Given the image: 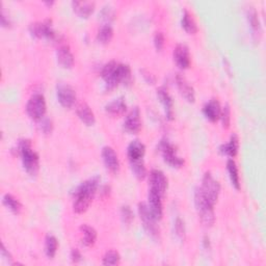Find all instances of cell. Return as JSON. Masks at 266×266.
Wrapping results in <instances>:
<instances>
[{
	"instance_id": "obj_35",
	"label": "cell",
	"mask_w": 266,
	"mask_h": 266,
	"mask_svg": "<svg viewBox=\"0 0 266 266\" xmlns=\"http://www.w3.org/2000/svg\"><path fill=\"white\" fill-rule=\"evenodd\" d=\"M175 233L176 236L181 240L184 241L186 238V229H185V224L183 220H181L180 217H177L175 221Z\"/></svg>"
},
{
	"instance_id": "obj_41",
	"label": "cell",
	"mask_w": 266,
	"mask_h": 266,
	"mask_svg": "<svg viewBox=\"0 0 266 266\" xmlns=\"http://www.w3.org/2000/svg\"><path fill=\"white\" fill-rule=\"evenodd\" d=\"M0 21H2V25L4 27H10L12 25V21L10 19V17L6 15L4 9L2 10V15H0Z\"/></svg>"
},
{
	"instance_id": "obj_24",
	"label": "cell",
	"mask_w": 266,
	"mask_h": 266,
	"mask_svg": "<svg viewBox=\"0 0 266 266\" xmlns=\"http://www.w3.org/2000/svg\"><path fill=\"white\" fill-rule=\"evenodd\" d=\"M238 148H239L238 136L235 133H233L229 139V142L227 144H223L220 147V152L223 155H226V156H228V157L233 158L237 155Z\"/></svg>"
},
{
	"instance_id": "obj_34",
	"label": "cell",
	"mask_w": 266,
	"mask_h": 266,
	"mask_svg": "<svg viewBox=\"0 0 266 266\" xmlns=\"http://www.w3.org/2000/svg\"><path fill=\"white\" fill-rule=\"evenodd\" d=\"M121 218L125 225H130L134 220V213L130 206L124 205L121 207Z\"/></svg>"
},
{
	"instance_id": "obj_42",
	"label": "cell",
	"mask_w": 266,
	"mask_h": 266,
	"mask_svg": "<svg viewBox=\"0 0 266 266\" xmlns=\"http://www.w3.org/2000/svg\"><path fill=\"white\" fill-rule=\"evenodd\" d=\"M101 15L104 16V18L105 19H113L114 18V16H115V12L113 9L111 8H104L101 12Z\"/></svg>"
},
{
	"instance_id": "obj_4",
	"label": "cell",
	"mask_w": 266,
	"mask_h": 266,
	"mask_svg": "<svg viewBox=\"0 0 266 266\" xmlns=\"http://www.w3.org/2000/svg\"><path fill=\"white\" fill-rule=\"evenodd\" d=\"M195 204L199 214L200 220L203 225L210 227L214 224L215 214L214 205L202 194L201 190L198 189L195 193Z\"/></svg>"
},
{
	"instance_id": "obj_14",
	"label": "cell",
	"mask_w": 266,
	"mask_h": 266,
	"mask_svg": "<svg viewBox=\"0 0 266 266\" xmlns=\"http://www.w3.org/2000/svg\"><path fill=\"white\" fill-rule=\"evenodd\" d=\"M102 159L104 162L105 167L109 170L112 171L113 174H117L119 173L120 170V160H119V156L116 153L115 149L106 146L102 149Z\"/></svg>"
},
{
	"instance_id": "obj_11",
	"label": "cell",
	"mask_w": 266,
	"mask_h": 266,
	"mask_svg": "<svg viewBox=\"0 0 266 266\" xmlns=\"http://www.w3.org/2000/svg\"><path fill=\"white\" fill-rule=\"evenodd\" d=\"M149 190L157 192L164 197L167 190V178L160 169H152L149 175Z\"/></svg>"
},
{
	"instance_id": "obj_23",
	"label": "cell",
	"mask_w": 266,
	"mask_h": 266,
	"mask_svg": "<svg viewBox=\"0 0 266 266\" xmlns=\"http://www.w3.org/2000/svg\"><path fill=\"white\" fill-rule=\"evenodd\" d=\"M76 113H77L78 118H79L81 122H83L86 126H93V125L96 123L95 114H94L92 108L86 103L83 102L78 105Z\"/></svg>"
},
{
	"instance_id": "obj_18",
	"label": "cell",
	"mask_w": 266,
	"mask_h": 266,
	"mask_svg": "<svg viewBox=\"0 0 266 266\" xmlns=\"http://www.w3.org/2000/svg\"><path fill=\"white\" fill-rule=\"evenodd\" d=\"M176 83L183 98H185L186 101L194 103L196 100V93L193 85H191V83L186 80V78L181 74H177Z\"/></svg>"
},
{
	"instance_id": "obj_6",
	"label": "cell",
	"mask_w": 266,
	"mask_h": 266,
	"mask_svg": "<svg viewBox=\"0 0 266 266\" xmlns=\"http://www.w3.org/2000/svg\"><path fill=\"white\" fill-rule=\"evenodd\" d=\"M46 100L42 94H34L26 104V113L28 117L34 121H41L46 114Z\"/></svg>"
},
{
	"instance_id": "obj_8",
	"label": "cell",
	"mask_w": 266,
	"mask_h": 266,
	"mask_svg": "<svg viewBox=\"0 0 266 266\" xmlns=\"http://www.w3.org/2000/svg\"><path fill=\"white\" fill-rule=\"evenodd\" d=\"M158 150L161 153L165 163L171 167H181L184 165V159L177 154L175 146L167 139H162L158 145Z\"/></svg>"
},
{
	"instance_id": "obj_2",
	"label": "cell",
	"mask_w": 266,
	"mask_h": 266,
	"mask_svg": "<svg viewBox=\"0 0 266 266\" xmlns=\"http://www.w3.org/2000/svg\"><path fill=\"white\" fill-rule=\"evenodd\" d=\"M101 77L106 88L113 90L120 83H129L131 80V69L126 64L115 60L107 62L101 70Z\"/></svg>"
},
{
	"instance_id": "obj_19",
	"label": "cell",
	"mask_w": 266,
	"mask_h": 266,
	"mask_svg": "<svg viewBox=\"0 0 266 266\" xmlns=\"http://www.w3.org/2000/svg\"><path fill=\"white\" fill-rule=\"evenodd\" d=\"M245 14H246L247 22H248L249 26H251V29L253 31V36L255 38H258V40H259L261 35H262V26H261V22L259 19V15H258L257 10L254 7L249 6L246 9Z\"/></svg>"
},
{
	"instance_id": "obj_27",
	"label": "cell",
	"mask_w": 266,
	"mask_h": 266,
	"mask_svg": "<svg viewBox=\"0 0 266 266\" xmlns=\"http://www.w3.org/2000/svg\"><path fill=\"white\" fill-rule=\"evenodd\" d=\"M181 25L187 34H190V35L197 34V31H198L197 22L194 19L193 15L187 10H184V12H183L182 19H181Z\"/></svg>"
},
{
	"instance_id": "obj_9",
	"label": "cell",
	"mask_w": 266,
	"mask_h": 266,
	"mask_svg": "<svg viewBox=\"0 0 266 266\" xmlns=\"http://www.w3.org/2000/svg\"><path fill=\"white\" fill-rule=\"evenodd\" d=\"M30 35L37 39H46L48 41H59L57 34L53 29L50 20L43 22H35L29 25Z\"/></svg>"
},
{
	"instance_id": "obj_39",
	"label": "cell",
	"mask_w": 266,
	"mask_h": 266,
	"mask_svg": "<svg viewBox=\"0 0 266 266\" xmlns=\"http://www.w3.org/2000/svg\"><path fill=\"white\" fill-rule=\"evenodd\" d=\"M71 260L74 263H78L82 260V255L78 248H73L71 251Z\"/></svg>"
},
{
	"instance_id": "obj_5",
	"label": "cell",
	"mask_w": 266,
	"mask_h": 266,
	"mask_svg": "<svg viewBox=\"0 0 266 266\" xmlns=\"http://www.w3.org/2000/svg\"><path fill=\"white\" fill-rule=\"evenodd\" d=\"M138 214L140 217V221L143 223V227L146 232L153 239H159V228L156 225V221L154 216L152 215L148 204L145 202H142L138 204Z\"/></svg>"
},
{
	"instance_id": "obj_15",
	"label": "cell",
	"mask_w": 266,
	"mask_h": 266,
	"mask_svg": "<svg viewBox=\"0 0 266 266\" xmlns=\"http://www.w3.org/2000/svg\"><path fill=\"white\" fill-rule=\"evenodd\" d=\"M173 57L174 61L176 62V65L182 69H189L191 67V53L189 47L184 44H178L173 52Z\"/></svg>"
},
{
	"instance_id": "obj_20",
	"label": "cell",
	"mask_w": 266,
	"mask_h": 266,
	"mask_svg": "<svg viewBox=\"0 0 266 266\" xmlns=\"http://www.w3.org/2000/svg\"><path fill=\"white\" fill-rule=\"evenodd\" d=\"M221 113H222V107L220 102H218L216 99L209 100L204 105V107H203V114H204L207 120L213 123L216 122L217 120H220Z\"/></svg>"
},
{
	"instance_id": "obj_21",
	"label": "cell",
	"mask_w": 266,
	"mask_h": 266,
	"mask_svg": "<svg viewBox=\"0 0 266 266\" xmlns=\"http://www.w3.org/2000/svg\"><path fill=\"white\" fill-rule=\"evenodd\" d=\"M157 96H158L161 104L164 107L166 118L168 120H173L174 119V102H173V99H171L170 95L168 94L167 90H165L164 87H159L157 90Z\"/></svg>"
},
{
	"instance_id": "obj_31",
	"label": "cell",
	"mask_w": 266,
	"mask_h": 266,
	"mask_svg": "<svg viewBox=\"0 0 266 266\" xmlns=\"http://www.w3.org/2000/svg\"><path fill=\"white\" fill-rule=\"evenodd\" d=\"M113 37H114V28L109 24L102 25L97 33V41L103 45H106L111 42Z\"/></svg>"
},
{
	"instance_id": "obj_40",
	"label": "cell",
	"mask_w": 266,
	"mask_h": 266,
	"mask_svg": "<svg viewBox=\"0 0 266 266\" xmlns=\"http://www.w3.org/2000/svg\"><path fill=\"white\" fill-rule=\"evenodd\" d=\"M140 72H142L143 77L145 78V80H146L149 84H154V83L156 82V78H155V76H154L153 74H151L150 72H148V71L145 70V69H143Z\"/></svg>"
},
{
	"instance_id": "obj_3",
	"label": "cell",
	"mask_w": 266,
	"mask_h": 266,
	"mask_svg": "<svg viewBox=\"0 0 266 266\" xmlns=\"http://www.w3.org/2000/svg\"><path fill=\"white\" fill-rule=\"evenodd\" d=\"M18 155H20L22 164L26 173L30 176H36L40 168V157L39 154L31 148V143L29 139H21L17 145L16 150Z\"/></svg>"
},
{
	"instance_id": "obj_12",
	"label": "cell",
	"mask_w": 266,
	"mask_h": 266,
	"mask_svg": "<svg viewBox=\"0 0 266 266\" xmlns=\"http://www.w3.org/2000/svg\"><path fill=\"white\" fill-rule=\"evenodd\" d=\"M123 127L125 131L131 134H136L140 131L142 129V119H140V111L138 107L131 109V112L125 118Z\"/></svg>"
},
{
	"instance_id": "obj_10",
	"label": "cell",
	"mask_w": 266,
	"mask_h": 266,
	"mask_svg": "<svg viewBox=\"0 0 266 266\" xmlns=\"http://www.w3.org/2000/svg\"><path fill=\"white\" fill-rule=\"evenodd\" d=\"M56 97L62 107L71 108L76 102V92L72 85L59 82L56 85Z\"/></svg>"
},
{
	"instance_id": "obj_38",
	"label": "cell",
	"mask_w": 266,
	"mask_h": 266,
	"mask_svg": "<svg viewBox=\"0 0 266 266\" xmlns=\"http://www.w3.org/2000/svg\"><path fill=\"white\" fill-rule=\"evenodd\" d=\"M40 122H41L40 128L45 134H48V133H50L52 131V122H51V120L43 118Z\"/></svg>"
},
{
	"instance_id": "obj_33",
	"label": "cell",
	"mask_w": 266,
	"mask_h": 266,
	"mask_svg": "<svg viewBox=\"0 0 266 266\" xmlns=\"http://www.w3.org/2000/svg\"><path fill=\"white\" fill-rule=\"evenodd\" d=\"M121 261V256L117 251H108L105 253L102 263L103 265H118Z\"/></svg>"
},
{
	"instance_id": "obj_43",
	"label": "cell",
	"mask_w": 266,
	"mask_h": 266,
	"mask_svg": "<svg viewBox=\"0 0 266 266\" xmlns=\"http://www.w3.org/2000/svg\"><path fill=\"white\" fill-rule=\"evenodd\" d=\"M2 256H3L6 260H8L9 263H12V261H13V257H12V255L10 254V252L8 251V249L6 248V246H5L4 243L2 244Z\"/></svg>"
},
{
	"instance_id": "obj_1",
	"label": "cell",
	"mask_w": 266,
	"mask_h": 266,
	"mask_svg": "<svg viewBox=\"0 0 266 266\" xmlns=\"http://www.w3.org/2000/svg\"><path fill=\"white\" fill-rule=\"evenodd\" d=\"M99 185V178L93 177L82 182L80 185L76 187L73 192L74 203H73V211L77 214L84 213L90 205L92 204L93 199L96 195Z\"/></svg>"
},
{
	"instance_id": "obj_7",
	"label": "cell",
	"mask_w": 266,
	"mask_h": 266,
	"mask_svg": "<svg viewBox=\"0 0 266 266\" xmlns=\"http://www.w3.org/2000/svg\"><path fill=\"white\" fill-rule=\"evenodd\" d=\"M202 194L205 196L207 200H209L213 205L216 204L218 200V196L221 193V184L216 179L213 178L211 173L207 171L204 174L202 179V186L200 187Z\"/></svg>"
},
{
	"instance_id": "obj_17",
	"label": "cell",
	"mask_w": 266,
	"mask_h": 266,
	"mask_svg": "<svg viewBox=\"0 0 266 266\" xmlns=\"http://www.w3.org/2000/svg\"><path fill=\"white\" fill-rule=\"evenodd\" d=\"M56 58L60 67L71 69L74 66V55L70 47L66 44H61L56 50Z\"/></svg>"
},
{
	"instance_id": "obj_37",
	"label": "cell",
	"mask_w": 266,
	"mask_h": 266,
	"mask_svg": "<svg viewBox=\"0 0 266 266\" xmlns=\"http://www.w3.org/2000/svg\"><path fill=\"white\" fill-rule=\"evenodd\" d=\"M164 42H165V39H164V36H163L162 33L158 31V33L155 34V36H154V46H155L156 50L161 51L163 49V47H164Z\"/></svg>"
},
{
	"instance_id": "obj_16",
	"label": "cell",
	"mask_w": 266,
	"mask_h": 266,
	"mask_svg": "<svg viewBox=\"0 0 266 266\" xmlns=\"http://www.w3.org/2000/svg\"><path fill=\"white\" fill-rule=\"evenodd\" d=\"M145 154H146V146L138 139L132 140L127 148V156L130 163L144 161Z\"/></svg>"
},
{
	"instance_id": "obj_32",
	"label": "cell",
	"mask_w": 266,
	"mask_h": 266,
	"mask_svg": "<svg viewBox=\"0 0 266 266\" xmlns=\"http://www.w3.org/2000/svg\"><path fill=\"white\" fill-rule=\"evenodd\" d=\"M130 167H131V169L133 171L134 176L138 180H143V179L146 178V176H147V168H146V165H145L144 161L130 163Z\"/></svg>"
},
{
	"instance_id": "obj_25",
	"label": "cell",
	"mask_w": 266,
	"mask_h": 266,
	"mask_svg": "<svg viewBox=\"0 0 266 266\" xmlns=\"http://www.w3.org/2000/svg\"><path fill=\"white\" fill-rule=\"evenodd\" d=\"M74 12L81 18H88L95 11V3L93 2H73Z\"/></svg>"
},
{
	"instance_id": "obj_26",
	"label": "cell",
	"mask_w": 266,
	"mask_h": 266,
	"mask_svg": "<svg viewBox=\"0 0 266 266\" xmlns=\"http://www.w3.org/2000/svg\"><path fill=\"white\" fill-rule=\"evenodd\" d=\"M80 232L82 234V244L86 247H91L95 244L97 240V232L93 227L83 224L80 226Z\"/></svg>"
},
{
	"instance_id": "obj_30",
	"label": "cell",
	"mask_w": 266,
	"mask_h": 266,
	"mask_svg": "<svg viewBox=\"0 0 266 266\" xmlns=\"http://www.w3.org/2000/svg\"><path fill=\"white\" fill-rule=\"evenodd\" d=\"M58 248V241L55 236L48 234L45 238V254L49 259H53Z\"/></svg>"
},
{
	"instance_id": "obj_36",
	"label": "cell",
	"mask_w": 266,
	"mask_h": 266,
	"mask_svg": "<svg viewBox=\"0 0 266 266\" xmlns=\"http://www.w3.org/2000/svg\"><path fill=\"white\" fill-rule=\"evenodd\" d=\"M222 120V124H223V127L224 128H229L230 127V124H231V108L229 104H226L223 108H222V113H221V118Z\"/></svg>"
},
{
	"instance_id": "obj_28",
	"label": "cell",
	"mask_w": 266,
	"mask_h": 266,
	"mask_svg": "<svg viewBox=\"0 0 266 266\" xmlns=\"http://www.w3.org/2000/svg\"><path fill=\"white\" fill-rule=\"evenodd\" d=\"M227 170L229 173V177H230V181L232 185L235 187V190L239 191L240 190V178H239V173H238V167L233 158H230L227 161Z\"/></svg>"
},
{
	"instance_id": "obj_22",
	"label": "cell",
	"mask_w": 266,
	"mask_h": 266,
	"mask_svg": "<svg viewBox=\"0 0 266 266\" xmlns=\"http://www.w3.org/2000/svg\"><path fill=\"white\" fill-rule=\"evenodd\" d=\"M127 111V104L123 98H118L105 105V112L112 117H121Z\"/></svg>"
},
{
	"instance_id": "obj_29",
	"label": "cell",
	"mask_w": 266,
	"mask_h": 266,
	"mask_svg": "<svg viewBox=\"0 0 266 266\" xmlns=\"http://www.w3.org/2000/svg\"><path fill=\"white\" fill-rule=\"evenodd\" d=\"M3 203L8 209H10L15 214H19L22 210V205H21L20 201L11 194H6L4 196Z\"/></svg>"
},
{
	"instance_id": "obj_13",
	"label": "cell",
	"mask_w": 266,
	"mask_h": 266,
	"mask_svg": "<svg viewBox=\"0 0 266 266\" xmlns=\"http://www.w3.org/2000/svg\"><path fill=\"white\" fill-rule=\"evenodd\" d=\"M162 196L157 192L149 190L148 194V207L156 221H160L163 215Z\"/></svg>"
}]
</instances>
